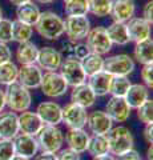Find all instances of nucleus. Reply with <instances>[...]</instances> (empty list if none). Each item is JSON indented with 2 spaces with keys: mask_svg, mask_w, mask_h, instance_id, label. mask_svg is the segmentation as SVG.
Listing matches in <instances>:
<instances>
[{
  "mask_svg": "<svg viewBox=\"0 0 153 160\" xmlns=\"http://www.w3.org/2000/svg\"><path fill=\"white\" fill-rule=\"evenodd\" d=\"M72 53H73V58L77 59V60H81L89 53V49H88L87 44L84 43H73L72 46Z\"/></svg>",
  "mask_w": 153,
  "mask_h": 160,
  "instance_id": "obj_40",
  "label": "nucleus"
},
{
  "mask_svg": "<svg viewBox=\"0 0 153 160\" xmlns=\"http://www.w3.org/2000/svg\"><path fill=\"white\" fill-rule=\"evenodd\" d=\"M89 138V133L84 131V128H69L64 136V140L68 144V148L76 151L77 153H83L88 148Z\"/></svg>",
  "mask_w": 153,
  "mask_h": 160,
  "instance_id": "obj_20",
  "label": "nucleus"
},
{
  "mask_svg": "<svg viewBox=\"0 0 153 160\" xmlns=\"http://www.w3.org/2000/svg\"><path fill=\"white\" fill-rule=\"evenodd\" d=\"M136 3L135 0H112L109 16L113 22L127 23L131 18L135 16Z\"/></svg>",
  "mask_w": 153,
  "mask_h": 160,
  "instance_id": "obj_18",
  "label": "nucleus"
},
{
  "mask_svg": "<svg viewBox=\"0 0 153 160\" xmlns=\"http://www.w3.org/2000/svg\"><path fill=\"white\" fill-rule=\"evenodd\" d=\"M36 32L45 40H57L64 35V20L52 11L40 13L37 23L33 26Z\"/></svg>",
  "mask_w": 153,
  "mask_h": 160,
  "instance_id": "obj_1",
  "label": "nucleus"
},
{
  "mask_svg": "<svg viewBox=\"0 0 153 160\" xmlns=\"http://www.w3.org/2000/svg\"><path fill=\"white\" fill-rule=\"evenodd\" d=\"M116 160H141V156L136 149L132 148V149H129V151L118 155V156L116 158Z\"/></svg>",
  "mask_w": 153,
  "mask_h": 160,
  "instance_id": "obj_44",
  "label": "nucleus"
},
{
  "mask_svg": "<svg viewBox=\"0 0 153 160\" xmlns=\"http://www.w3.org/2000/svg\"><path fill=\"white\" fill-rule=\"evenodd\" d=\"M133 59L140 64H152L153 63V42L152 39H145L142 42L135 44L133 48Z\"/></svg>",
  "mask_w": 153,
  "mask_h": 160,
  "instance_id": "obj_26",
  "label": "nucleus"
},
{
  "mask_svg": "<svg viewBox=\"0 0 153 160\" xmlns=\"http://www.w3.org/2000/svg\"><path fill=\"white\" fill-rule=\"evenodd\" d=\"M9 42H12V20L3 18L0 20V43Z\"/></svg>",
  "mask_w": 153,
  "mask_h": 160,
  "instance_id": "obj_38",
  "label": "nucleus"
},
{
  "mask_svg": "<svg viewBox=\"0 0 153 160\" xmlns=\"http://www.w3.org/2000/svg\"><path fill=\"white\" fill-rule=\"evenodd\" d=\"M131 80L128 76H112L109 93L116 98H124L128 89L131 87Z\"/></svg>",
  "mask_w": 153,
  "mask_h": 160,
  "instance_id": "obj_33",
  "label": "nucleus"
},
{
  "mask_svg": "<svg viewBox=\"0 0 153 160\" xmlns=\"http://www.w3.org/2000/svg\"><path fill=\"white\" fill-rule=\"evenodd\" d=\"M36 113L44 126H59L61 123V107L55 102H43L37 106Z\"/></svg>",
  "mask_w": 153,
  "mask_h": 160,
  "instance_id": "obj_17",
  "label": "nucleus"
},
{
  "mask_svg": "<svg viewBox=\"0 0 153 160\" xmlns=\"http://www.w3.org/2000/svg\"><path fill=\"white\" fill-rule=\"evenodd\" d=\"M2 19H3V9L0 8V20H2Z\"/></svg>",
  "mask_w": 153,
  "mask_h": 160,
  "instance_id": "obj_53",
  "label": "nucleus"
},
{
  "mask_svg": "<svg viewBox=\"0 0 153 160\" xmlns=\"http://www.w3.org/2000/svg\"><path fill=\"white\" fill-rule=\"evenodd\" d=\"M153 2L152 0H149V2H146L145 3V6H144V8H142V19L144 20H146L149 24H152L153 23Z\"/></svg>",
  "mask_w": 153,
  "mask_h": 160,
  "instance_id": "obj_43",
  "label": "nucleus"
},
{
  "mask_svg": "<svg viewBox=\"0 0 153 160\" xmlns=\"http://www.w3.org/2000/svg\"><path fill=\"white\" fill-rule=\"evenodd\" d=\"M91 29V22L87 16H67L64 20V33L71 43L81 42Z\"/></svg>",
  "mask_w": 153,
  "mask_h": 160,
  "instance_id": "obj_7",
  "label": "nucleus"
},
{
  "mask_svg": "<svg viewBox=\"0 0 153 160\" xmlns=\"http://www.w3.org/2000/svg\"><path fill=\"white\" fill-rule=\"evenodd\" d=\"M87 126L92 135H107L113 127V122L105 111H92L88 113Z\"/></svg>",
  "mask_w": 153,
  "mask_h": 160,
  "instance_id": "obj_16",
  "label": "nucleus"
},
{
  "mask_svg": "<svg viewBox=\"0 0 153 160\" xmlns=\"http://www.w3.org/2000/svg\"><path fill=\"white\" fill-rule=\"evenodd\" d=\"M12 59V51L6 43H0V64L9 62Z\"/></svg>",
  "mask_w": 153,
  "mask_h": 160,
  "instance_id": "obj_42",
  "label": "nucleus"
},
{
  "mask_svg": "<svg viewBox=\"0 0 153 160\" xmlns=\"http://www.w3.org/2000/svg\"><path fill=\"white\" fill-rule=\"evenodd\" d=\"M4 98H6V106L13 112H24L29 109L32 104L29 89L22 86L17 80L7 86L4 91Z\"/></svg>",
  "mask_w": 153,
  "mask_h": 160,
  "instance_id": "obj_2",
  "label": "nucleus"
},
{
  "mask_svg": "<svg viewBox=\"0 0 153 160\" xmlns=\"http://www.w3.org/2000/svg\"><path fill=\"white\" fill-rule=\"evenodd\" d=\"M87 47L89 52L97 53V55H107L112 49V42L108 38V33L104 27H95L91 28L87 35Z\"/></svg>",
  "mask_w": 153,
  "mask_h": 160,
  "instance_id": "obj_9",
  "label": "nucleus"
},
{
  "mask_svg": "<svg viewBox=\"0 0 153 160\" xmlns=\"http://www.w3.org/2000/svg\"><path fill=\"white\" fill-rule=\"evenodd\" d=\"M87 108L72 102L61 108V123L68 128H84L87 126Z\"/></svg>",
  "mask_w": 153,
  "mask_h": 160,
  "instance_id": "obj_10",
  "label": "nucleus"
},
{
  "mask_svg": "<svg viewBox=\"0 0 153 160\" xmlns=\"http://www.w3.org/2000/svg\"><path fill=\"white\" fill-rule=\"evenodd\" d=\"M28 2H33V0H9V3H12L13 6H16V7L22 6V4H26Z\"/></svg>",
  "mask_w": 153,
  "mask_h": 160,
  "instance_id": "obj_49",
  "label": "nucleus"
},
{
  "mask_svg": "<svg viewBox=\"0 0 153 160\" xmlns=\"http://www.w3.org/2000/svg\"><path fill=\"white\" fill-rule=\"evenodd\" d=\"M80 62H81V67L84 69V72H85L87 78L104 69V58H103L101 55L89 52L85 58L81 59Z\"/></svg>",
  "mask_w": 153,
  "mask_h": 160,
  "instance_id": "obj_29",
  "label": "nucleus"
},
{
  "mask_svg": "<svg viewBox=\"0 0 153 160\" xmlns=\"http://www.w3.org/2000/svg\"><path fill=\"white\" fill-rule=\"evenodd\" d=\"M63 2H64V3H67V2H71V0H63Z\"/></svg>",
  "mask_w": 153,
  "mask_h": 160,
  "instance_id": "obj_54",
  "label": "nucleus"
},
{
  "mask_svg": "<svg viewBox=\"0 0 153 160\" xmlns=\"http://www.w3.org/2000/svg\"><path fill=\"white\" fill-rule=\"evenodd\" d=\"M61 62H63V55L56 48L47 46L39 48L35 63L41 69L48 72V71H57L61 66Z\"/></svg>",
  "mask_w": 153,
  "mask_h": 160,
  "instance_id": "obj_12",
  "label": "nucleus"
},
{
  "mask_svg": "<svg viewBox=\"0 0 153 160\" xmlns=\"http://www.w3.org/2000/svg\"><path fill=\"white\" fill-rule=\"evenodd\" d=\"M112 0H88V11L96 18L109 16Z\"/></svg>",
  "mask_w": 153,
  "mask_h": 160,
  "instance_id": "obj_35",
  "label": "nucleus"
},
{
  "mask_svg": "<svg viewBox=\"0 0 153 160\" xmlns=\"http://www.w3.org/2000/svg\"><path fill=\"white\" fill-rule=\"evenodd\" d=\"M19 133V116L13 111L0 112V139L12 140Z\"/></svg>",
  "mask_w": 153,
  "mask_h": 160,
  "instance_id": "obj_19",
  "label": "nucleus"
},
{
  "mask_svg": "<svg viewBox=\"0 0 153 160\" xmlns=\"http://www.w3.org/2000/svg\"><path fill=\"white\" fill-rule=\"evenodd\" d=\"M141 80L145 87L152 89V87H153V66L152 64H144V66H142Z\"/></svg>",
  "mask_w": 153,
  "mask_h": 160,
  "instance_id": "obj_39",
  "label": "nucleus"
},
{
  "mask_svg": "<svg viewBox=\"0 0 153 160\" xmlns=\"http://www.w3.org/2000/svg\"><path fill=\"white\" fill-rule=\"evenodd\" d=\"M56 158L57 160H80V153H77L71 148H65V149L57 151Z\"/></svg>",
  "mask_w": 153,
  "mask_h": 160,
  "instance_id": "obj_41",
  "label": "nucleus"
},
{
  "mask_svg": "<svg viewBox=\"0 0 153 160\" xmlns=\"http://www.w3.org/2000/svg\"><path fill=\"white\" fill-rule=\"evenodd\" d=\"M124 99L132 109H137L142 103L149 99V88L145 87L144 84H139V83L131 84Z\"/></svg>",
  "mask_w": 153,
  "mask_h": 160,
  "instance_id": "obj_24",
  "label": "nucleus"
},
{
  "mask_svg": "<svg viewBox=\"0 0 153 160\" xmlns=\"http://www.w3.org/2000/svg\"><path fill=\"white\" fill-rule=\"evenodd\" d=\"M108 33V38L111 39L112 44H117V46H127L129 40V35H128L127 24L120 22H113L111 26L105 28Z\"/></svg>",
  "mask_w": 153,
  "mask_h": 160,
  "instance_id": "obj_27",
  "label": "nucleus"
},
{
  "mask_svg": "<svg viewBox=\"0 0 153 160\" xmlns=\"http://www.w3.org/2000/svg\"><path fill=\"white\" fill-rule=\"evenodd\" d=\"M37 51H39V48L36 47V44L29 40V42L19 44L15 56H16V60L20 66H23V64H32L36 62Z\"/></svg>",
  "mask_w": 153,
  "mask_h": 160,
  "instance_id": "obj_28",
  "label": "nucleus"
},
{
  "mask_svg": "<svg viewBox=\"0 0 153 160\" xmlns=\"http://www.w3.org/2000/svg\"><path fill=\"white\" fill-rule=\"evenodd\" d=\"M36 140L40 151L56 153L64 144V133L57 126H43L36 135Z\"/></svg>",
  "mask_w": 153,
  "mask_h": 160,
  "instance_id": "obj_4",
  "label": "nucleus"
},
{
  "mask_svg": "<svg viewBox=\"0 0 153 160\" xmlns=\"http://www.w3.org/2000/svg\"><path fill=\"white\" fill-rule=\"evenodd\" d=\"M33 160H57V158H56V153H53V152L41 151L40 153H36L33 156Z\"/></svg>",
  "mask_w": 153,
  "mask_h": 160,
  "instance_id": "obj_45",
  "label": "nucleus"
},
{
  "mask_svg": "<svg viewBox=\"0 0 153 160\" xmlns=\"http://www.w3.org/2000/svg\"><path fill=\"white\" fill-rule=\"evenodd\" d=\"M6 107V98H4V91L0 88V112Z\"/></svg>",
  "mask_w": 153,
  "mask_h": 160,
  "instance_id": "obj_48",
  "label": "nucleus"
},
{
  "mask_svg": "<svg viewBox=\"0 0 153 160\" xmlns=\"http://www.w3.org/2000/svg\"><path fill=\"white\" fill-rule=\"evenodd\" d=\"M125 24H127V29H128V35H129L131 42L139 43V42H142V40L151 38L152 24H149L142 18L133 16Z\"/></svg>",
  "mask_w": 153,
  "mask_h": 160,
  "instance_id": "obj_14",
  "label": "nucleus"
},
{
  "mask_svg": "<svg viewBox=\"0 0 153 160\" xmlns=\"http://www.w3.org/2000/svg\"><path fill=\"white\" fill-rule=\"evenodd\" d=\"M15 153L13 142L9 139H0V160H12Z\"/></svg>",
  "mask_w": 153,
  "mask_h": 160,
  "instance_id": "obj_37",
  "label": "nucleus"
},
{
  "mask_svg": "<svg viewBox=\"0 0 153 160\" xmlns=\"http://www.w3.org/2000/svg\"><path fill=\"white\" fill-rule=\"evenodd\" d=\"M152 152H153V149H152V144H149V147H148V151H146V160H152V159H153Z\"/></svg>",
  "mask_w": 153,
  "mask_h": 160,
  "instance_id": "obj_50",
  "label": "nucleus"
},
{
  "mask_svg": "<svg viewBox=\"0 0 153 160\" xmlns=\"http://www.w3.org/2000/svg\"><path fill=\"white\" fill-rule=\"evenodd\" d=\"M40 8L36 3L33 2H28L26 4H22L19 6L16 9V19L20 20V22L28 24V26H35L37 23L39 18H40Z\"/></svg>",
  "mask_w": 153,
  "mask_h": 160,
  "instance_id": "obj_25",
  "label": "nucleus"
},
{
  "mask_svg": "<svg viewBox=\"0 0 153 160\" xmlns=\"http://www.w3.org/2000/svg\"><path fill=\"white\" fill-rule=\"evenodd\" d=\"M144 139L148 144H152V142H153V124H145Z\"/></svg>",
  "mask_w": 153,
  "mask_h": 160,
  "instance_id": "obj_46",
  "label": "nucleus"
},
{
  "mask_svg": "<svg viewBox=\"0 0 153 160\" xmlns=\"http://www.w3.org/2000/svg\"><path fill=\"white\" fill-rule=\"evenodd\" d=\"M12 142H13V147H15V153H16L17 156L31 159L35 156L39 151L37 140L35 136H31V135L20 132L12 139Z\"/></svg>",
  "mask_w": 153,
  "mask_h": 160,
  "instance_id": "obj_15",
  "label": "nucleus"
},
{
  "mask_svg": "<svg viewBox=\"0 0 153 160\" xmlns=\"http://www.w3.org/2000/svg\"><path fill=\"white\" fill-rule=\"evenodd\" d=\"M105 112L113 123H124L131 116L132 108L124 98L112 96L105 106Z\"/></svg>",
  "mask_w": 153,
  "mask_h": 160,
  "instance_id": "obj_13",
  "label": "nucleus"
},
{
  "mask_svg": "<svg viewBox=\"0 0 153 160\" xmlns=\"http://www.w3.org/2000/svg\"><path fill=\"white\" fill-rule=\"evenodd\" d=\"M104 71L112 76H128L135 71V60L127 53H118L104 59Z\"/></svg>",
  "mask_w": 153,
  "mask_h": 160,
  "instance_id": "obj_8",
  "label": "nucleus"
},
{
  "mask_svg": "<svg viewBox=\"0 0 153 160\" xmlns=\"http://www.w3.org/2000/svg\"><path fill=\"white\" fill-rule=\"evenodd\" d=\"M112 75H109L107 71H98L96 73L88 76V86L93 91L96 96H105L109 93V86H111Z\"/></svg>",
  "mask_w": 153,
  "mask_h": 160,
  "instance_id": "obj_23",
  "label": "nucleus"
},
{
  "mask_svg": "<svg viewBox=\"0 0 153 160\" xmlns=\"http://www.w3.org/2000/svg\"><path fill=\"white\" fill-rule=\"evenodd\" d=\"M12 160H31V159H27V158H23V156H17V155H16V156H15Z\"/></svg>",
  "mask_w": 153,
  "mask_h": 160,
  "instance_id": "obj_52",
  "label": "nucleus"
},
{
  "mask_svg": "<svg viewBox=\"0 0 153 160\" xmlns=\"http://www.w3.org/2000/svg\"><path fill=\"white\" fill-rule=\"evenodd\" d=\"M96 99L97 96L93 91L89 88V86L85 83L83 84H79L76 87H72V91H71V102L79 104L84 108H91L93 104L96 103Z\"/></svg>",
  "mask_w": 153,
  "mask_h": 160,
  "instance_id": "obj_22",
  "label": "nucleus"
},
{
  "mask_svg": "<svg viewBox=\"0 0 153 160\" xmlns=\"http://www.w3.org/2000/svg\"><path fill=\"white\" fill-rule=\"evenodd\" d=\"M105 136L108 140V146H109V153L113 156H118L129 151L135 146V139H133L131 129L124 126L112 127Z\"/></svg>",
  "mask_w": 153,
  "mask_h": 160,
  "instance_id": "obj_3",
  "label": "nucleus"
},
{
  "mask_svg": "<svg viewBox=\"0 0 153 160\" xmlns=\"http://www.w3.org/2000/svg\"><path fill=\"white\" fill-rule=\"evenodd\" d=\"M59 69H60L59 73L65 80L68 87H76L79 84H83L87 82V75L81 67V62L75 59L73 56L63 59L61 66Z\"/></svg>",
  "mask_w": 153,
  "mask_h": 160,
  "instance_id": "obj_5",
  "label": "nucleus"
},
{
  "mask_svg": "<svg viewBox=\"0 0 153 160\" xmlns=\"http://www.w3.org/2000/svg\"><path fill=\"white\" fill-rule=\"evenodd\" d=\"M87 151L89 152L92 158L101 156V155L109 153V146H108V140L105 135H92L89 138Z\"/></svg>",
  "mask_w": 153,
  "mask_h": 160,
  "instance_id": "obj_30",
  "label": "nucleus"
},
{
  "mask_svg": "<svg viewBox=\"0 0 153 160\" xmlns=\"http://www.w3.org/2000/svg\"><path fill=\"white\" fill-rule=\"evenodd\" d=\"M64 4V12L67 16H87V13H89L88 0H71Z\"/></svg>",
  "mask_w": 153,
  "mask_h": 160,
  "instance_id": "obj_34",
  "label": "nucleus"
},
{
  "mask_svg": "<svg viewBox=\"0 0 153 160\" xmlns=\"http://www.w3.org/2000/svg\"><path fill=\"white\" fill-rule=\"evenodd\" d=\"M19 67L12 60L0 64V86H8L17 80Z\"/></svg>",
  "mask_w": 153,
  "mask_h": 160,
  "instance_id": "obj_32",
  "label": "nucleus"
},
{
  "mask_svg": "<svg viewBox=\"0 0 153 160\" xmlns=\"http://www.w3.org/2000/svg\"><path fill=\"white\" fill-rule=\"evenodd\" d=\"M33 35V27L20 22V20H13L12 22V42L16 43H26L29 42Z\"/></svg>",
  "mask_w": 153,
  "mask_h": 160,
  "instance_id": "obj_31",
  "label": "nucleus"
},
{
  "mask_svg": "<svg viewBox=\"0 0 153 160\" xmlns=\"http://www.w3.org/2000/svg\"><path fill=\"white\" fill-rule=\"evenodd\" d=\"M39 4H52L55 3V0H36Z\"/></svg>",
  "mask_w": 153,
  "mask_h": 160,
  "instance_id": "obj_51",
  "label": "nucleus"
},
{
  "mask_svg": "<svg viewBox=\"0 0 153 160\" xmlns=\"http://www.w3.org/2000/svg\"><path fill=\"white\" fill-rule=\"evenodd\" d=\"M137 118L144 124H153V100L148 99L137 108Z\"/></svg>",
  "mask_w": 153,
  "mask_h": 160,
  "instance_id": "obj_36",
  "label": "nucleus"
},
{
  "mask_svg": "<svg viewBox=\"0 0 153 160\" xmlns=\"http://www.w3.org/2000/svg\"><path fill=\"white\" fill-rule=\"evenodd\" d=\"M41 92L48 98H61L68 92V84L57 71H48L43 73L40 87Z\"/></svg>",
  "mask_w": 153,
  "mask_h": 160,
  "instance_id": "obj_6",
  "label": "nucleus"
},
{
  "mask_svg": "<svg viewBox=\"0 0 153 160\" xmlns=\"http://www.w3.org/2000/svg\"><path fill=\"white\" fill-rule=\"evenodd\" d=\"M43 126L44 124L36 112L27 109V111L22 112L20 116H19V132L22 133H27L36 138V135L43 128Z\"/></svg>",
  "mask_w": 153,
  "mask_h": 160,
  "instance_id": "obj_21",
  "label": "nucleus"
},
{
  "mask_svg": "<svg viewBox=\"0 0 153 160\" xmlns=\"http://www.w3.org/2000/svg\"><path fill=\"white\" fill-rule=\"evenodd\" d=\"M93 160H116V156L109 153H105V155H101V156H96L93 158Z\"/></svg>",
  "mask_w": 153,
  "mask_h": 160,
  "instance_id": "obj_47",
  "label": "nucleus"
},
{
  "mask_svg": "<svg viewBox=\"0 0 153 160\" xmlns=\"http://www.w3.org/2000/svg\"><path fill=\"white\" fill-rule=\"evenodd\" d=\"M43 78V69L36 63L23 64L17 71V82L28 89H36L40 87Z\"/></svg>",
  "mask_w": 153,
  "mask_h": 160,
  "instance_id": "obj_11",
  "label": "nucleus"
}]
</instances>
